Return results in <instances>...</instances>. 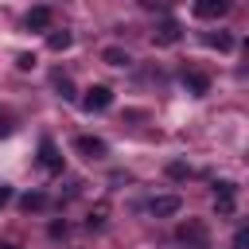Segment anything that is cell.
Wrapping results in <instances>:
<instances>
[{
	"mask_svg": "<svg viewBox=\"0 0 249 249\" xmlns=\"http://www.w3.org/2000/svg\"><path fill=\"white\" fill-rule=\"evenodd\" d=\"M39 163H43L47 171H62V156H58V148H54V140H51V136H43V140H39Z\"/></svg>",
	"mask_w": 249,
	"mask_h": 249,
	"instance_id": "cell-6",
	"label": "cell"
},
{
	"mask_svg": "<svg viewBox=\"0 0 249 249\" xmlns=\"http://www.w3.org/2000/svg\"><path fill=\"white\" fill-rule=\"evenodd\" d=\"M140 4H144V8H148V12H163V8H167V4H163V0H140Z\"/></svg>",
	"mask_w": 249,
	"mask_h": 249,
	"instance_id": "cell-19",
	"label": "cell"
},
{
	"mask_svg": "<svg viewBox=\"0 0 249 249\" xmlns=\"http://www.w3.org/2000/svg\"><path fill=\"white\" fill-rule=\"evenodd\" d=\"M187 249H210V230H206V222L202 218H187L183 226H179V233H175Z\"/></svg>",
	"mask_w": 249,
	"mask_h": 249,
	"instance_id": "cell-1",
	"label": "cell"
},
{
	"mask_svg": "<svg viewBox=\"0 0 249 249\" xmlns=\"http://www.w3.org/2000/svg\"><path fill=\"white\" fill-rule=\"evenodd\" d=\"M74 152H78L82 160H105V156H109V144H105L101 136H78V140H74Z\"/></svg>",
	"mask_w": 249,
	"mask_h": 249,
	"instance_id": "cell-3",
	"label": "cell"
},
{
	"mask_svg": "<svg viewBox=\"0 0 249 249\" xmlns=\"http://www.w3.org/2000/svg\"><path fill=\"white\" fill-rule=\"evenodd\" d=\"M245 54H249V39H245Z\"/></svg>",
	"mask_w": 249,
	"mask_h": 249,
	"instance_id": "cell-24",
	"label": "cell"
},
{
	"mask_svg": "<svg viewBox=\"0 0 249 249\" xmlns=\"http://www.w3.org/2000/svg\"><path fill=\"white\" fill-rule=\"evenodd\" d=\"M233 195H237V183H230V179L214 183V210H218L222 218L233 214Z\"/></svg>",
	"mask_w": 249,
	"mask_h": 249,
	"instance_id": "cell-4",
	"label": "cell"
},
{
	"mask_svg": "<svg viewBox=\"0 0 249 249\" xmlns=\"http://www.w3.org/2000/svg\"><path fill=\"white\" fill-rule=\"evenodd\" d=\"M233 249H249V222L237 226V233H233Z\"/></svg>",
	"mask_w": 249,
	"mask_h": 249,
	"instance_id": "cell-16",
	"label": "cell"
},
{
	"mask_svg": "<svg viewBox=\"0 0 249 249\" xmlns=\"http://www.w3.org/2000/svg\"><path fill=\"white\" fill-rule=\"evenodd\" d=\"M16 66H19V70H31V66H35V54H27V51L16 54Z\"/></svg>",
	"mask_w": 249,
	"mask_h": 249,
	"instance_id": "cell-18",
	"label": "cell"
},
{
	"mask_svg": "<svg viewBox=\"0 0 249 249\" xmlns=\"http://www.w3.org/2000/svg\"><path fill=\"white\" fill-rule=\"evenodd\" d=\"M109 105H113V89H109V86H89L86 97H82V109H86V113H101V109H109Z\"/></svg>",
	"mask_w": 249,
	"mask_h": 249,
	"instance_id": "cell-2",
	"label": "cell"
},
{
	"mask_svg": "<svg viewBox=\"0 0 249 249\" xmlns=\"http://www.w3.org/2000/svg\"><path fill=\"white\" fill-rule=\"evenodd\" d=\"M148 210H152L156 218H171V214H179V210H183V202H179L175 195H160V198H152V202H148Z\"/></svg>",
	"mask_w": 249,
	"mask_h": 249,
	"instance_id": "cell-8",
	"label": "cell"
},
{
	"mask_svg": "<svg viewBox=\"0 0 249 249\" xmlns=\"http://www.w3.org/2000/svg\"><path fill=\"white\" fill-rule=\"evenodd\" d=\"M230 12V0H195V16L198 19H218Z\"/></svg>",
	"mask_w": 249,
	"mask_h": 249,
	"instance_id": "cell-9",
	"label": "cell"
},
{
	"mask_svg": "<svg viewBox=\"0 0 249 249\" xmlns=\"http://www.w3.org/2000/svg\"><path fill=\"white\" fill-rule=\"evenodd\" d=\"M167 175H171V179H187V175H191V167H187V163H171V167H167Z\"/></svg>",
	"mask_w": 249,
	"mask_h": 249,
	"instance_id": "cell-17",
	"label": "cell"
},
{
	"mask_svg": "<svg viewBox=\"0 0 249 249\" xmlns=\"http://www.w3.org/2000/svg\"><path fill=\"white\" fill-rule=\"evenodd\" d=\"M0 249H19V245H8V241H0Z\"/></svg>",
	"mask_w": 249,
	"mask_h": 249,
	"instance_id": "cell-23",
	"label": "cell"
},
{
	"mask_svg": "<svg viewBox=\"0 0 249 249\" xmlns=\"http://www.w3.org/2000/svg\"><path fill=\"white\" fill-rule=\"evenodd\" d=\"M0 136H12V121H0Z\"/></svg>",
	"mask_w": 249,
	"mask_h": 249,
	"instance_id": "cell-22",
	"label": "cell"
},
{
	"mask_svg": "<svg viewBox=\"0 0 249 249\" xmlns=\"http://www.w3.org/2000/svg\"><path fill=\"white\" fill-rule=\"evenodd\" d=\"M66 233V222H51V237H62Z\"/></svg>",
	"mask_w": 249,
	"mask_h": 249,
	"instance_id": "cell-21",
	"label": "cell"
},
{
	"mask_svg": "<svg viewBox=\"0 0 249 249\" xmlns=\"http://www.w3.org/2000/svg\"><path fill=\"white\" fill-rule=\"evenodd\" d=\"M23 23H27V31H47V27H51V8H43V4L31 8Z\"/></svg>",
	"mask_w": 249,
	"mask_h": 249,
	"instance_id": "cell-10",
	"label": "cell"
},
{
	"mask_svg": "<svg viewBox=\"0 0 249 249\" xmlns=\"http://www.w3.org/2000/svg\"><path fill=\"white\" fill-rule=\"evenodd\" d=\"M101 58H105L109 66H128V54H124L121 47H105V51H101Z\"/></svg>",
	"mask_w": 249,
	"mask_h": 249,
	"instance_id": "cell-15",
	"label": "cell"
},
{
	"mask_svg": "<svg viewBox=\"0 0 249 249\" xmlns=\"http://www.w3.org/2000/svg\"><path fill=\"white\" fill-rule=\"evenodd\" d=\"M183 89L195 93V97H206V93H210V78L198 74V70H183Z\"/></svg>",
	"mask_w": 249,
	"mask_h": 249,
	"instance_id": "cell-7",
	"label": "cell"
},
{
	"mask_svg": "<svg viewBox=\"0 0 249 249\" xmlns=\"http://www.w3.org/2000/svg\"><path fill=\"white\" fill-rule=\"evenodd\" d=\"M19 206H23V210H43V206H47V195H43V191H27V195L19 198Z\"/></svg>",
	"mask_w": 249,
	"mask_h": 249,
	"instance_id": "cell-14",
	"label": "cell"
},
{
	"mask_svg": "<svg viewBox=\"0 0 249 249\" xmlns=\"http://www.w3.org/2000/svg\"><path fill=\"white\" fill-rule=\"evenodd\" d=\"M8 202H12V187H4V183H0V210H4Z\"/></svg>",
	"mask_w": 249,
	"mask_h": 249,
	"instance_id": "cell-20",
	"label": "cell"
},
{
	"mask_svg": "<svg viewBox=\"0 0 249 249\" xmlns=\"http://www.w3.org/2000/svg\"><path fill=\"white\" fill-rule=\"evenodd\" d=\"M179 35H183V27H179L175 19H163V23L152 31V43H156V47H171V43H179Z\"/></svg>",
	"mask_w": 249,
	"mask_h": 249,
	"instance_id": "cell-5",
	"label": "cell"
},
{
	"mask_svg": "<svg viewBox=\"0 0 249 249\" xmlns=\"http://www.w3.org/2000/svg\"><path fill=\"white\" fill-rule=\"evenodd\" d=\"M54 89H58L62 101H74V97H78V93H74V82H70L66 74H54Z\"/></svg>",
	"mask_w": 249,
	"mask_h": 249,
	"instance_id": "cell-13",
	"label": "cell"
},
{
	"mask_svg": "<svg viewBox=\"0 0 249 249\" xmlns=\"http://www.w3.org/2000/svg\"><path fill=\"white\" fill-rule=\"evenodd\" d=\"M70 43H74L70 31H51V35H47V47H51V51H66Z\"/></svg>",
	"mask_w": 249,
	"mask_h": 249,
	"instance_id": "cell-12",
	"label": "cell"
},
{
	"mask_svg": "<svg viewBox=\"0 0 249 249\" xmlns=\"http://www.w3.org/2000/svg\"><path fill=\"white\" fill-rule=\"evenodd\" d=\"M202 43L214 47V51H222V54L233 51V35H230V31H202Z\"/></svg>",
	"mask_w": 249,
	"mask_h": 249,
	"instance_id": "cell-11",
	"label": "cell"
}]
</instances>
